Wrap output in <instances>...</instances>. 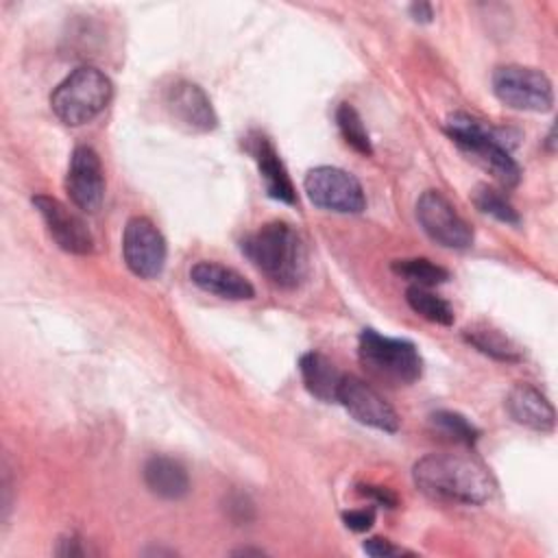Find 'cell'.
Returning <instances> with one entry per match:
<instances>
[{"label": "cell", "mask_w": 558, "mask_h": 558, "mask_svg": "<svg viewBox=\"0 0 558 558\" xmlns=\"http://www.w3.org/2000/svg\"><path fill=\"white\" fill-rule=\"evenodd\" d=\"M412 480L421 493L438 501L477 506L488 501L495 493V480L488 469L458 453L423 456L412 469Z\"/></svg>", "instance_id": "obj_1"}, {"label": "cell", "mask_w": 558, "mask_h": 558, "mask_svg": "<svg viewBox=\"0 0 558 558\" xmlns=\"http://www.w3.org/2000/svg\"><path fill=\"white\" fill-rule=\"evenodd\" d=\"M242 253L281 288H296L307 275V248L288 222L262 225L242 240Z\"/></svg>", "instance_id": "obj_2"}, {"label": "cell", "mask_w": 558, "mask_h": 558, "mask_svg": "<svg viewBox=\"0 0 558 558\" xmlns=\"http://www.w3.org/2000/svg\"><path fill=\"white\" fill-rule=\"evenodd\" d=\"M445 133L501 185L514 187L519 183L521 170L510 155L514 144L508 140L504 129H495L469 113L458 111L447 118Z\"/></svg>", "instance_id": "obj_3"}, {"label": "cell", "mask_w": 558, "mask_h": 558, "mask_svg": "<svg viewBox=\"0 0 558 558\" xmlns=\"http://www.w3.org/2000/svg\"><path fill=\"white\" fill-rule=\"evenodd\" d=\"M113 98V85L105 72L81 65L52 92L50 109L65 126H83L98 118Z\"/></svg>", "instance_id": "obj_4"}, {"label": "cell", "mask_w": 558, "mask_h": 558, "mask_svg": "<svg viewBox=\"0 0 558 558\" xmlns=\"http://www.w3.org/2000/svg\"><path fill=\"white\" fill-rule=\"evenodd\" d=\"M357 353L364 368L390 384H414L423 373L418 349L403 338H388L375 329H364L357 338Z\"/></svg>", "instance_id": "obj_5"}, {"label": "cell", "mask_w": 558, "mask_h": 558, "mask_svg": "<svg viewBox=\"0 0 558 558\" xmlns=\"http://www.w3.org/2000/svg\"><path fill=\"white\" fill-rule=\"evenodd\" d=\"M495 96L510 109L545 113L554 105L551 81L534 68L504 65L493 74Z\"/></svg>", "instance_id": "obj_6"}, {"label": "cell", "mask_w": 558, "mask_h": 558, "mask_svg": "<svg viewBox=\"0 0 558 558\" xmlns=\"http://www.w3.org/2000/svg\"><path fill=\"white\" fill-rule=\"evenodd\" d=\"M307 198L327 211L360 214L366 207V196L360 181L336 166H318L305 174L303 181Z\"/></svg>", "instance_id": "obj_7"}, {"label": "cell", "mask_w": 558, "mask_h": 558, "mask_svg": "<svg viewBox=\"0 0 558 558\" xmlns=\"http://www.w3.org/2000/svg\"><path fill=\"white\" fill-rule=\"evenodd\" d=\"M416 220L423 227V231L445 248L464 251L473 244L471 225L456 211V207L438 190H425L418 196Z\"/></svg>", "instance_id": "obj_8"}, {"label": "cell", "mask_w": 558, "mask_h": 558, "mask_svg": "<svg viewBox=\"0 0 558 558\" xmlns=\"http://www.w3.org/2000/svg\"><path fill=\"white\" fill-rule=\"evenodd\" d=\"M168 246L161 231L144 216H133L122 233V257L140 279H155L166 266Z\"/></svg>", "instance_id": "obj_9"}, {"label": "cell", "mask_w": 558, "mask_h": 558, "mask_svg": "<svg viewBox=\"0 0 558 558\" xmlns=\"http://www.w3.org/2000/svg\"><path fill=\"white\" fill-rule=\"evenodd\" d=\"M338 403L362 425L375 427L379 432H397L399 416L392 405L364 379L355 375H344L338 388Z\"/></svg>", "instance_id": "obj_10"}, {"label": "cell", "mask_w": 558, "mask_h": 558, "mask_svg": "<svg viewBox=\"0 0 558 558\" xmlns=\"http://www.w3.org/2000/svg\"><path fill=\"white\" fill-rule=\"evenodd\" d=\"M65 190L70 201L87 211L96 214L105 198V174L100 157L89 146H76L72 150L68 174H65Z\"/></svg>", "instance_id": "obj_11"}, {"label": "cell", "mask_w": 558, "mask_h": 558, "mask_svg": "<svg viewBox=\"0 0 558 558\" xmlns=\"http://www.w3.org/2000/svg\"><path fill=\"white\" fill-rule=\"evenodd\" d=\"M33 207L41 216L50 238L57 242L59 248L74 255H87L94 251V238L87 225L61 201L46 194H37L33 196Z\"/></svg>", "instance_id": "obj_12"}, {"label": "cell", "mask_w": 558, "mask_h": 558, "mask_svg": "<svg viewBox=\"0 0 558 558\" xmlns=\"http://www.w3.org/2000/svg\"><path fill=\"white\" fill-rule=\"evenodd\" d=\"M166 109L174 118V122L192 133L214 131L218 124V116L211 107L207 94L190 81H177L166 92Z\"/></svg>", "instance_id": "obj_13"}, {"label": "cell", "mask_w": 558, "mask_h": 558, "mask_svg": "<svg viewBox=\"0 0 558 558\" xmlns=\"http://www.w3.org/2000/svg\"><path fill=\"white\" fill-rule=\"evenodd\" d=\"M190 279L201 290L229 301H246L255 296L253 283L238 270L218 262H196L190 268Z\"/></svg>", "instance_id": "obj_14"}, {"label": "cell", "mask_w": 558, "mask_h": 558, "mask_svg": "<svg viewBox=\"0 0 558 558\" xmlns=\"http://www.w3.org/2000/svg\"><path fill=\"white\" fill-rule=\"evenodd\" d=\"M506 410L514 423L534 432H551L556 425L554 405L541 390L530 384H517L508 392Z\"/></svg>", "instance_id": "obj_15"}, {"label": "cell", "mask_w": 558, "mask_h": 558, "mask_svg": "<svg viewBox=\"0 0 558 558\" xmlns=\"http://www.w3.org/2000/svg\"><path fill=\"white\" fill-rule=\"evenodd\" d=\"M251 155L255 157V163H257V170H259V177L264 181L268 196L279 203L294 205L296 203L294 185H292L288 170H286L283 161L279 159L275 146L268 142V137L255 135L251 142Z\"/></svg>", "instance_id": "obj_16"}, {"label": "cell", "mask_w": 558, "mask_h": 558, "mask_svg": "<svg viewBox=\"0 0 558 558\" xmlns=\"http://www.w3.org/2000/svg\"><path fill=\"white\" fill-rule=\"evenodd\" d=\"M142 475L146 488L161 499H181L190 493V477L185 466L170 456H150Z\"/></svg>", "instance_id": "obj_17"}, {"label": "cell", "mask_w": 558, "mask_h": 558, "mask_svg": "<svg viewBox=\"0 0 558 558\" xmlns=\"http://www.w3.org/2000/svg\"><path fill=\"white\" fill-rule=\"evenodd\" d=\"M299 371L310 395H314L320 401L338 399V388L344 375L323 353H316V351L303 353L299 360Z\"/></svg>", "instance_id": "obj_18"}, {"label": "cell", "mask_w": 558, "mask_h": 558, "mask_svg": "<svg viewBox=\"0 0 558 558\" xmlns=\"http://www.w3.org/2000/svg\"><path fill=\"white\" fill-rule=\"evenodd\" d=\"M464 340L471 347H475L480 353L490 355L493 360H499V362H519L521 360L519 347L493 327H469V329H464Z\"/></svg>", "instance_id": "obj_19"}, {"label": "cell", "mask_w": 558, "mask_h": 558, "mask_svg": "<svg viewBox=\"0 0 558 558\" xmlns=\"http://www.w3.org/2000/svg\"><path fill=\"white\" fill-rule=\"evenodd\" d=\"M405 301L418 316H423L429 323H438V325L453 323V307L442 296L434 294L429 288L410 286L405 290Z\"/></svg>", "instance_id": "obj_20"}, {"label": "cell", "mask_w": 558, "mask_h": 558, "mask_svg": "<svg viewBox=\"0 0 558 558\" xmlns=\"http://www.w3.org/2000/svg\"><path fill=\"white\" fill-rule=\"evenodd\" d=\"M392 272L418 288H432V286L445 283L449 279L447 268H442L425 257L397 259V262H392Z\"/></svg>", "instance_id": "obj_21"}, {"label": "cell", "mask_w": 558, "mask_h": 558, "mask_svg": "<svg viewBox=\"0 0 558 558\" xmlns=\"http://www.w3.org/2000/svg\"><path fill=\"white\" fill-rule=\"evenodd\" d=\"M336 124H338V131L342 135V140L360 155H373V144H371V137H368V131L357 113V109L349 102H342L338 109H336Z\"/></svg>", "instance_id": "obj_22"}, {"label": "cell", "mask_w": 558, "mask_h": 558, "mask_svg": "<svg viewBox=\"0 0 558 558\" xmlns=\"http://www.w3.org/2000/svg\"><path fill=\"white\" fill-rule=\"evenodd\" d=\"M432 425L445 434L447 438H451L453 442H460V445H466V447H473L480 438V429L462 414L458 412H451V410H438L429 416Z\"/></svg>", "instance_id": "obj_23"}, {"label": "cell", "mask_w": 558, "mask_h": 558, "mask_svg": "<svg viewBox=\"0 0 558 558\" xmlns=\"http://www.w3.org/2000/svg\"><path fill=\"white\" fill-rule=\"evenodd\" d=\"M473 203L475 207L482 211V214H488L493 218H497L499 222H506V225H519V214L517 209L512 207V203L499 192V190H493L488 185H480L475 187L473 192Z\"/></svg>", "instance_id": "obj_24"}, {"label": "cell", "mask_w": 558, "mask_h": 558, "mask_svg": "<svg viewBox=\"0 0 558 558\" xmlns=\"http://www.w3.org/2000/svg\"><path fill=\"white\" fill-rule=\"evenodd\" d=\"M342 521L349 530L353 532H366L373 527L375 523V508L368 506V508H357V510H347L342 512Z\"/></svg>", "instance_id": "obj_25"}, {"label": "cell", "mask_w": 558, "mask_h": 558, "mask_svg": "<svg viewBox=\"0 0 558 558\" xmlns=\"http://www.w3.org/2000/svg\"><path fill=\"white\" fill-rule=\"evenodd\" d=\"M362 549L373 556V558H390V556H401V554H408L405 549L392 545L388 538H379V536H373V538H366L362 543Z\"/></svg>", "instance_id": "obj_26"}, {"label": "cell", "mask_w": 558, "mask_h": 558, "mask_svg": "<svg viewBox=\"0 0 558 558\" xmlns=\"http://www.w3.org/2000/svg\"><path fill=\"white\" fill-rule=\"evenodd\" d=\"M360 495H364L366 499H371L375 506H384V508H395L399 504L397 495L386 488V486H373V484H362L357 486Z\"/></svg>", "instance_id": "obj_27"}, {"label": "cell", "mask_w": 558, "mask_h": 558, "mask_svg": "<svg viewBox=\"0 0 558 558\" xmlns=\"http://www.w3.org/2000/svg\"><path fill=\"white\" fill-rule=\"evenodd\" d=\"M54 554L59 556H85L87 549L83 547V541H78L76 536H65L59 541V547L54 549Z\"/></svg>", "instance_id": "obj_28"}, {"label": "cell", "mask_w": 558, "mask_h": 558, "mask_svg": "<svg viewBox=\"0 0 558 558\" xmlns=\"http://www.w3.org/2000/svg\"><path fill=\"white\" fill-rule=\"evenodd\" d=\"M410 15H412V20L427 24L434 17V9L429 2H414V4H410Z\"/></svg>", "instance_id": "obj_29"}, {"label": "cell", "mask_w": 558, "mask_h": 558, "mask_svg": "<svg viewBox=\"0 0 558 558\" xmlns=\"http://www.w3.org/2000/svg\"><path fill=\"white\" fill-rule=\"evenodd\" d=\"M251 554H253V556H262L264 551H262V549H251V547H242V549H235V551H233V556H251Z\"/></svg>", "instance_id": "obj_30"}, {"label": "cell", "mask_w": 558, "mask_h": 558, "mask_svg": "<svg viewBox=\"0 0 558 558\" xmlns=\"http://www.w3.org/2000/svg\"><path fill=\"white\" fill-rule=\"evenodd\" d=\"M545 144H547V150H549V153H554V150H556V140H554V126L549 129V133H547V140H545Z\"/></svg>", "instance_id": "obj_31"}]
</instances>
